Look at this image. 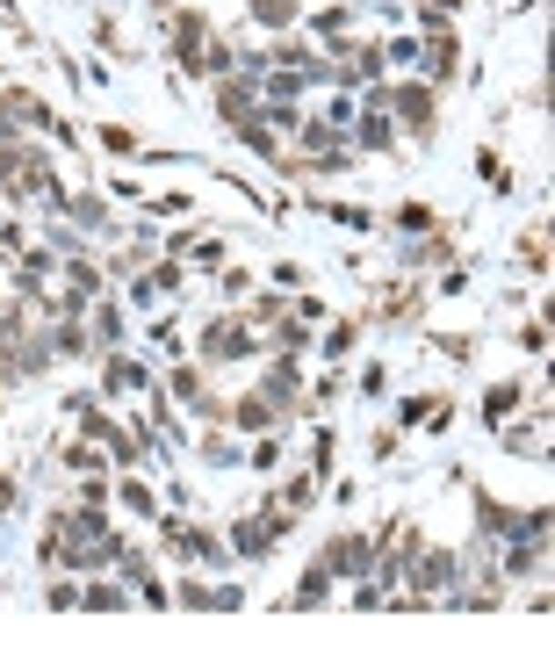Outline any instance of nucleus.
I'll use <instances>...</instances> for the list:
<instances>
[{
    "mask_svg": "<svg viewBox=\"0 0 555 649\" xmlns=\"http://www.w3.org/2000/svg\"><path fill=\"white\" fill-rule=\"evenodd\" d=\"M404 123H411L419 137L433 130V94H426V87H404Z\"/></svg>",
    "mask_w": 555,
    "mask_h": 649,
    "instance_id": "f257e3e1",
    "label": "nucleus"
},
{
    "mask_svg": "<svg viewBox=\"0 0 555 649\" xmlns=\"http://www.w3.org/2000/svg\"><path fill=\"white\" fill-rule=\"evenodd\" d=\"M123 505H130L137 520H159V498H152V491H145L137 476H123Z\"/></svg>",
    "mask_w": 555,
    "mask_h": 649,
    "instance_id": "f03ea898",
    "label": "nucleus"
},
{
    "mask_svg": "<svg viewBox=\"0 0 555 649\" xmlns=\"http://www.w3.org/2000/svg\"><path fill=\"white\" fill-rule=\"evenodd\" d=\"M231 419H238V433H260V426H267V397H238Z\"/></svg>",
    "mask_w": 555,
    "mask_h": 649,
    "instance_id": "7ed1b4c3",
    "label": "nucleus"
},
{
    "mask_svg": "<svg viewBox=\"0 0 555 649\" xmlns=\"http://www.w3.org/2000/svg\"><path fill=\"white\" fill-rule=\"evenodd\" d=\"M108 390H145V369L137 361H108Z\"/></svg>",
    "mask_w": 555,
    "mask_h": 649,
    "instance_id": "20e7f679",
    "label": "nucleus"
},
{
    "mask_svg": "<svg viewBox=\"0 0 555 649\" xmlns=\"http://www.w3.org/2000/svg\"><path fill=\"white\" fill-rule=\"evenodd\" d=\"M476 174H483V181L498 188V195H505V188H512V174H505V159H498V152H483V159H476Z\"/></svg>",
    "mask_w": 555,
    "mask_h": 649,
    "instance_id": "39448f33",
    "label": "nucleus"
},
{
    "mask_svg": "<svg viewBox=\"0 0 555 649\" xmlns=\"http://www.w3.org/2000/svg\"><path fill=\"white\" fill-rule=\"evenodd\" d=\"M512 404H520V390H512V382H498V390H490V404H483V419H505Z\"/></svg>",
    "mask_w": 555,
    "mask_h": 649,
    "instance_id": "423d86ee",
    "label": "nucleus"
},
{
    "mask_svg": "<svg viewBox=\"0 0 555 649\" xmlns=\"http://www.w3.org/2000/svg\"><path fill=\"white\" fill-rule=\"evenodd\" d=\"M253 7H260V22H267V29H281V22L296 15V0H253Z\"/></svg>",
    "mask_w": 555,
    "mask_h": 649,
    "instance_id": "0eeeda50",
    "label": "nucleus"
}]
</instances>
